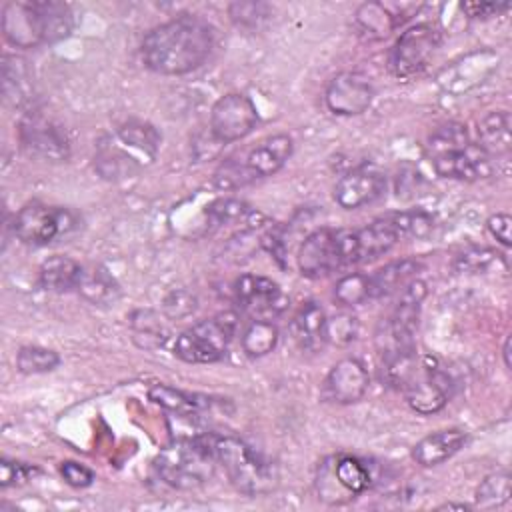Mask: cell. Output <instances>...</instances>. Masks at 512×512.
I'll return each mask as SVG.
<instances>
[{"label": "cell", "instance_id": "45", "mask_svg": "<svg viewBox=\"0 0 512 512\" xmlns=\"http://www.w3.org/2000/svg\"><path fill=\"white\" fill-rule=\"evenodd\" d=\"M510 8L508 2H466L462 4V10L466 12L468 18H492L498 16L502 12H506Z\"/></svg>", "mask_w": 512, "mask_h": 512}, {"label": "cell", "instance_id": "29", "mask_svg": "<svg viewBox=\"0 0 512 512\" xmlns=\"http://www.w3.org/2000/svg\"><path fill=\"white\" fill-rule=\"evenodd\" d=\"M206 216H208L212 226H228V224H234V222H244V224H248L252 228L254 226L252 220L260 218L262 214L258 210L250 208L242 200L220 198V200H214L206 208Z\"/></svg>", "mask_w": 512, "mask_h": 512}, {"label": "cell", "instance_id": "3", "mask_svg": "<svg viewBox=\"0 0 512 512\" xmlns=\"http://www.w3.org/2000/svg\"><path fill=\"white\" fill-rule=\"evenodd\" d=\"M200 438L212 454L216 466L224 470L226 478L238 492L246 496H258L270 492L276 486L274 466L244 440L218 432H202Z\"/></svg>", "mask_w": 512, "mask_h": 512}, {"label": "cell", "instance_id": "12", "mask_svg": "<svg viewBox=\"0 0 512 512\" xmlns=\"http://www.w3.org/2000/svg\"><path fill=\"white\" fill-rule=\"evenodd\" d=\"M258 124L254 102L242 92L220 96L210 112V134L218 144H230L248 136Z\"/></svg>", "mask_w": 512, "mask_h": 512}, {"label": "cell", "instance_id": "20", "mask_svg": "<svg viewBox=\"0 0 512 512\" xmlns=\"http://www.w3.org/2000/svg\"><path fill=\"white\" fill-rule=\"evenodd\" d=\"M468 440V434L458 428H448V430H436L424 438H420L414 448H412V458L416 464L430 468L438 466L446 460H450L456 452L464 448Z\"/></svg>", "mask_w": 512, "mask_h": 512}, {"label": "cell", "instance_id": "37", "mask_svg": "<svg viewBox=\"0 0 512 512\" xmlns=\"http://www.w3.org/2000/svg\"><path fill=\"white\" fill-rule=\"evenodd\" d=\"M334 298L342 306H358V304H364L366 300H372L368 274L354 272V274L342 276L334 286Z\"/></svg>", "mask_w": 512, "mask_h": 512}, {"label": "cell", "instance_id": "10", "mask_svg": "<svg viewBox=\"0 0 512 512\" xmlns=\"http://www.w3.org/2000/svg\"><path fill=\"white\" fill-rule=\"evenodd\" d=\"M440 46V32L430 24H416L404 30L394 42L388 66L396 78L418 76Z\"/></svg>", "mask_w": 512, "mask_h": 512}, {"label": "cell", "instance_id": "47", "mask_svg": "<svg viewBox=\"0 0 512 512\" xmlns=\"http://www.w3.org/2000/svg\"><path fill=\"white\" fill-rule=\"evenodd\" d=\"M510 344H512V340H510V336H506V340H504V346H502V356H504V366H506V370H510Z\"/></svg>", "mask_w": 512, "mask_h": 512}, {"label": "cell", "instance_id": "30", "mask_svg": "<svg viewBox=\"0 0 512 512\" xmlns=\"http://www.w3.org/2000/svg\"><path fill=\"white\" fill-rule=\"evenodd\" d=\"M278 344V328L270 320H252L242 332V348L250 358L270 354Z\"/></svg>", "mask_w": 512, "mask_h": 512}, {"label": "cell", "instance_id": "18", "mask_svg": "<svg viewBox=\"0 0 512 512\" xmlns=\"http://www.w3.org/2000/svg\"><path fill=\"white\" fill-rule=\"evenodd\" d=\"M402 234L392 214L372 220L362 228H350V246H352V264L374 260L386 254Z\"/></svg>", "mask_w": 512, "mask_h": 512}, {"label": "cell", "instance_id": "40", "mask_svg": "<svg viewBox=\"0 0 512 512\" xmlns=\"http://www.w3.org/2000/svg\"><path fill=\"white\" fill-rule=\"evenodd\" d=\"M392 216L398 224V230H400L402 238H422L434 226L432 216L428 212L416 210V208L414 210H404V212H394Z\"/></svg>", "mask_w": 512, "mask_h": 512}, {"label": "cell", "instance_id": "33", "mask_svg": "<svg viewBox=\"0 0 512 512\" xmlns=\"http://www.w3.org/2000/svg\"><path fill=\"white\" fill-rule=\"evenodd\" d=\"M510 500V474L494 472L488 474L476 488V506L484 510L502 508Z\"/></svg>", "mask_w": 512, "mask_h": 512}, {"label": "cell", "instance_id": "27", "mask_svg": "<svg viewBox=\"0 0 512 512\" xmlns=\"http://www.w3.org/2000/svg\"><path fill=\"white\" fill-rule=\"evenodd\" d=\"M94 164H96V170L108 180H118V178L132 176L142 166L138 162V158L128 154V148H122L120 142L114 144L112 140L110 142H106V140L100 142Z\"/></svg>", "mask_w": 512, "mask_h": 512}, {"label": "cell", "instance_id": "46", "mask_svg": "<svg viewBox=\"0 0 512 512\" xmlns=\"http://www.w3.org/2000/svg\"><path fill=\"white\" fill-rule=\"evenodd\" d=\"M488 226V232L502 244V246H510L512 244V236H510V230H512V218L504 212H498V214H492L486 222Z\"/></svg>", "mask_w": 512, "mask_h": 512}, {"label": "cell", "instance_id": "2", "mask_svg": "<svg viewBox=\"0 0 512 512\" xmlns=\"http://www.w3.org/2000/svg\"><path fill=\"white\" fill-rule=\"evenodd\" d=\"M74 16L68 4L54 0L8 2L2 10V32L16 48L54 44L70 36Z\"/></svg>", "mask_w": 512, "mask_h": 512}, {"label": "cell", "instance_id": "42", "mask_svg": "<svg viewBox=\"0 0 512 512\" xmlns=\"http://www.w3.org/2000/svg\"><path fill=\"white\" fill-rule=\"evenodd\" d=\"M40 470L32 464H24V462H16L10 458H2L0 462V486L8 488L14 484H24L28 482L32 476H36Z\"/></svg>", "mask_w": 512, "mask_h": 512}, {"label": "cell", "instance_id": "7", "mask_svg": "<svg viewBox=\"0 0 512 512\" xmlns=\"http://www.w3.org/2000/svg\"><path fill=\"white\" fill-rule=\"evenodd\" d=\"M374 482V464L352 454H338L324 460L316 474L318 498L326 504H346L372 488Z\"/></svg>", "mask_w": 512, "mask_h": 512}, {"label": "cell", "instance_id": "32", "mask_svg": "<svg viewBox=\"0 0 512 512\" xmlns=\"http://www.w3.org/2000/svg\"><path fill=\"white\" fill-rule=\"evenodd\" d=\"M2 86H4V96L8 100H14V104H22V102L28 100L30 74H28V70H26V66L20 58L4 56Z\"/></svg>", "mask_w": 512, "mask_h": 512}, {"label": "cell", "instance_id": "5", "mask_svg": "<svg viewBox=\"0 0 512 512\" xmlns=\"http://www.w3.org/2000/svg\"><path fill=\"white\" fill-rule=\"evenodd\" d=\"M200 434L176 436L158 452L154 458V470L162 482L178 490H194L212 478L216 462Z\"/></svg>", "mask_w": 512, "mask_h": 512}, {"label": "cell", "instance_id": "35", "mask_svg": "<svg viewBox=\"0 0 512 512\" xmlns=\"http://www.w3.org/2000/svg\"><path fill=\"white\" fill-rule=\"evenodd\" d=\"M502 268L506 270V262L502 258V254L490 250V248H470L464 250L462 254L456 256L454 260V268L458 272H466V274H482L488 272L492 268Z\"/></svg>", "mask_w": 512, "mask_h": 512}, {"label": "cell", "instance_id": "36", "mask_svg": "<svg viewBox=\"0 0 512 512\" xmlns=\"http://www.w3.org/2000/svg\"><path fill=\"white\" fill-rule=\"evenodd\" d=\"M470 142L468 138V130L464 124H458V122H448L440 128H436L430 138H428V144H426V152L430 158L438 156V154H444V152H450V150H456L460 146H466Z\"/></svg>", "mask_w": 512, "mask_h": 512}, {"label": "cell", "instance_id": "28", "mask_svg": "<svg viewBox=\"0 0 512 512\" xmlns=\"http://www.w3.org/2000/svg\"><path fill=\"white\" fill-rule=\"evenodd\" d=\"M356 24L370 38H384L400 24V18L380 2H366L356 10Z\"/></svg>", "mask_w": 512, "mask_h": 512}, {"label": "cell", "instance_id": "34", "mask_svg": "<svg viewBox=\"0 0 512 512\" xmlns=\"http://www.w3.org/2000/svg\"><path fill=\"white\" fill-rule=\"evenodd\" d=\"M60 364V356L44 346H22L16 354V368L22 374L52 372Z\"/></svg>", "mask_w": 512, "mask_h": 512}, {"label": "cell", "instance_id": "24", "mask_svg": "<svg viewBox=\"0 0 512 512\" xmlns=\"http://www.w3.org/2000/svg\"><path fill=\"white\" fill-rule=\"evenodd\" d=\"M324 322L326 314L318 302L310 300L300 306L292 320V332L302 350H316L324 344Z\"/></svg>", "mask_w": 512, "mask_h": 512}, {"label": "cell", "instance_id": "8", "mask_svg": "<svg viewBox=\"0 0 512 512\" xmlns=\"http://www.w3.org/2000/svg\"><path fill=\"white\" fill-rule=\"evenodd\" d=\"M14 234L24 244L46 246L78 228V216L62 206L30 202L14 216Z\"/></svg>", "mask_w": 512, "mask_h": 512}, {"label": "cell", "instance_id": "19", "mask_svg": "<svg viewBox=\"0 0 512 512\" xmlns=\"http://www.w3.org/2000/svg\"><path fill=\"white\" fill-rule=\"evenodd\" d=\"M368 386L370 376L364 364L356 358H342L324 380V396L336 404H354L364 398Z\"/></svg>", "mask_w": 512, "mask_h": 512}, {"label": "cell", "instance_id": "17", "mask_svg": "<svg viewBox=\"0 0 512 512\" xmlns=\"http://www.w3.org/2000/svg\"><path fill=\"white\" fill-rule=\"evenodd\" d=\"M386 190V176L374 166H358L344 176L334 186V200L344 210L362 208L378 200Z\"/></svg>", "mask_w": 512, "mask_h": 512}, {"label": "cell", "instance_id": "25", "mask_svg": "<svg viewBox=\"0 0 512 512\" xmlns=\"http://www.w3.org/2000/svg\"><path fill=\"white\" fill-rule=\"evenodd\" d=\"M148 398L154 404L180 416H200L206 408H210V398L200 394H190L166 384H154L148 390Z\"/></svg>", "mask_w": 512, "mask_h": 512}, {"label": "cell", "instance_id": "21", "mask_svg": "<svg viewBox=\"0 0 512 512\" xmlns=\"http://www.w3.org/2000/svg\"><path fill=\"white\" fill-rule=\"evenodd\" d=\"M512 120L508 110H492L478 120V146L488 156H504L512 148Z\"/></svg>", "mask_w": 512, "mask_h": 512}, {"label": "cell", "instance_id": "22", "mask_svg": "<svg viewBox=\"0 0 512 512\" xmlns=\"http://www.w3.org/2000/svg\"><path fill=\"white\" fill-rule=\"evenodd\" d=\"M422 264L416 258H402L384 264L382 268L368 274L370 282V298H382L392 292H400L410 280L418 276Z\"/></svg>", "mask_w": 512, "mask_h": 512}, {"label": "cell", "instance_id": "11", "mask_svg": "<svg viewBox=\"0 0 512 512\" xmlns=\"http://www.w3.org/2000/svg\"><path fill=\"white\" fill-rule=\"evenodd\" d=\"M18 138L28 156L44 162H64L70 156L66 130L40 112H26L18 126Z\"/></svg>", "mask_w": 512, "mask_h": 512}, {"label": "cell", "instance_id": "31", "mask_svg": "<svg viewBox=\"0 0 512 512\" xmlns=\"http://www.w3.org/2000/svg\"><path fill=\"white\" fill-rule=\"evenodd\" d=\"M78 290L92 304H110L120 294V288L114 282V278L106 270H102V268H94L90 272L84 270Z\"/></svg>", "mask_w": 512, "mask_h": 512}, {"label": "cell", "instance_id": "38", "mask_svg": "<svg viewBox=\"0 0 512 512\" xmlns=\"http://www.w3.org/2000/svg\"><path fill=\"white\" fill-rule=\"evenodd\" d=\"M358 336V320L352 314H336L324 322V342L346 346Z\"/></svg>", "mask_w": 512, "mask_h": 512}, {"label": "cell", "instance_id": "43", "mask_svg": "<svg viewBox=\"0 0 512 512\" xmlns=\"http://www.w3.org/2000/svg\"><path fill=\"white\" fill-rule=\"evenodd\" d=\"M194 308H196V298L188 290H174L164 300V312L176 320L192 314Z\"/></svg>", "mask_w": 512, "mask_h": 512}, {"label": "cell", "instance_id": "13", "mask_svg": "<svg viewBox=\"0 0 512 512\" xmlns=\"http://www.w3.org/2000/svg\"><path fill=\"white\" fill-rule=\"evenodd\" d=\"M234 300L252 320H272L288 308L284 290L266 276L242 274L234 280Z\"/></svg>", "mask_w": 512, "mask_h": 512}, {"label": "cell", "instance_id": "1", "mask_svg": "<svg viewBox=\"0 0 512 512\" xmlns=\"http://www.w3.org/2000/svg\"><path fill=\"white\" fill-rule=\"evenodd\" d=\"M214 46L212 26L192 14L176 16L152 28L142 40L144 64L166 76L188 74L204 64Z\"/></svg>", "mask_w": 512, "mask_h": 512}, {"label": "cell", "instance_id": "4", "mask_svg": "<svg viewBox=\"0 0 512 512\" xmlns=\"http://www.w3.org/2000/svg\"><path fill=\"white\" fill-rule=\"evenodd\" d=\"M294 142L288 134H272L256 142L252 148L244 152L240 158L224 160L212 182L218 190H236L254 180L276 174L292 156Z\"/></svg>", "mask_w": 512, "mask_h": 512}, {"label": "cell", "instance_id": "41", "mask_svg": "<svg viewBox=\"0 0 512 512\" xmlns=\"http://www.w3.org/2000/svg\"><path fill=\"white\" fill-rule=\"evenodd\" d=\"M132 326H134V338L138 336L144 338V342L140 344L142 348H150L148 340H154L156 346H162V342L166 340V328L150 310L136 312L132 318Z\"/></svg>", "mask_w": 512, "mask_h": 512}, {"label": "cell", "instance_id": "14", "mask_svg": "<svg viewBox=\"0 0 512 512\" xmlns=\"http://www.w3.org/2000/svg\"><path fill=\"white\" fill-rule=\"evenodd\" d=\"M298 268L306 278H322L344 268L340 250V228H318L298 248Z\"/></svg>", "mask_w": 512, "mask_h": 512}, {"label": "cell", "instance_id": "39", "mask_svg": "<svg viewBox=\"0 0 512 512\" xmlns=\"http://www.w3.org/2000/svg\"><path fill=\"white\" fill-rule=\"evenodd\" d=\"M228 14L236 26L254 30L270 16V6L264 2H232Z\"/></svg>", "mask_w": 512, "mask_h": 512}, {"label": "cell", "instance_id": "15", "mask_svg": "<svg viewBox=\"0 0 512 512\" xmlns=\"http://www.w3.org/2000/svg\"><path fill=\"white\" fill-rule=\"evenodd\" d=\"M374 100V86L358 72L336 74L324 92V102L338 116H356L368 110Z\"/></svg>", "mask_w": 512, "mask_h": 512}, {"label": "cell", "instance_id": "44", "mask_svg": "<svg viewBox=\"0 0 512 512\" xmlns=\"http://www.w3.org/2000/svg\"><path fill=\"white\" fill-rule=\"evenodd\" d=\"M60 474L66 480V484L74 486V488H86L94 482V472L78 462L66 460L60 464Z\"/></svg>", "mask_w": 512, "mask_h": 512}, {"label": "cell", "instance_id": "6", "mask_svg": "<svg viewBox=\"0 0 512 512\" xmlns=\"http://www.w3.org/2000/svg\"><path fill=\"white\" fill-rule=\"evenodd\" d=\"M236 326L238 316L234 312H220L212 318H204L176 336L172 352L188 364L218 362L226 356Z\"/></svg>", "mask_w": 512, "mask_h": 512}, {"label": "cell", "instance_id": "26", "mask_svg": "<svg viewBox=\"0 0 512 512\" xmlns=\"http://www.w3.org/2000/svg\"><path fill=\"white\" fill-rule=\"evenodd\" d=\"M116 140L122 146L130 148L132 152H138L140 156H144L150 162L156 158V154L160 150L162 136L150 122L128 120L116 130Z\"/></svg>", "mask_w": 512, "mask_h": 512}, {"label": "cell", "instance_id": "48", "mask_svg": "<svg viewBox=\"0 0 512 512\" xmlns=\"http://www.w3.org/2000/svg\"><path fill=\"white\" fill-rule=\"evenodd\" d=\"M442 508H458V510H466L464 504H444Z\"/></svg>", "mask_w": 512, "mask_h": 512}, {"label": "cell", "instance_id": "9", "mask_svg": "<svg viewBox=\"0 0 512 512\" xmlns=\"http://www.w3.org/2000/svg\"><path fill=\"white\" fill-rule=\"evenodd\" d=\"M408 406L418 414H434L442 410L454 392L452 378L442 370L434 358L418 360L412 376L402 386Z\"/></svg>", "mask_w": 512, "mask_h": 512}, {"label": "cell", "instance_id": "16", "mask_svg": "<svg viewBox=\"0 0 512 512\" xmlns=\"http://www.w3.org/2000/svg\"><path fill=\"white\" fill-rule=\"evenodd\" d=\"M430 162L438 176L466 180V182L488 178L494 172L492 156H488L478 144H472V142L456 150L438 154L430 158Z\"/></svg>", "mask_w": 512, "mask_h": 512}, {"label": "cell", "instance_id": "23", "mask_svg": "<svg viewBox=\"0 0 512 512\" xmlns=\"http://www.w3.org/2000/svg\"><path fill=\"white\" fill-rule=\"evenodd\" d=\"M84 268L68 256H50L40 264L38 270V282L44 290L50 292H70L78 290L82 280Z\"/></svg>", "mask_w": 512, "mask_h": 512}]
</instances>
